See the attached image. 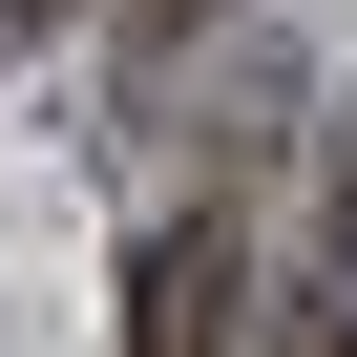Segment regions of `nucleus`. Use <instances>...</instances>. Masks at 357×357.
I'll return each instance as SVG.
<instances>
[{
  "instance_id": "f257e3e1",
  "label": "nucleus",
  "mask_w": 357,
  "mask_h": 357,
  "mask_svg": "<svg viewBox=\"0 0 357 357\" xmlns=\"http://www.w3.org/2000/svg\"><path fill=\"white\" fill-rule=\"evenodd\" d=\"M126 315H147V357H231V336H211V315H231V231H168Z\"/></svg>"
},
{
  "instance_id": "f03ea898",
  "label": "nucleus",
  "mask_w": 357,
  "mask_h": 357,
  "mask_svg": "<svg viewBox=\"0 0 357 357\" xmlns=\"http://www.w3.org/2000/svg\"><path fill=\"white\" fill-rule=\"evenodd\" d=\"M336 273H357V105H336Z\"/></svg>"
},
{
  "instance_id": "7ed1b4c3",
  "label": "nucleus",
  "mask_w": 357,
  "mask_h": 357,
  "mask_svg": "<svg viewBox=\"0 0 357 357\" xmlns=\"http://www.w3.org/2000/svg\"><path fill=\"white\" fill-rule=\"evenodd\" d=\"M22 22H63V0H22Z\"/></svg>"
}]
</instances>
